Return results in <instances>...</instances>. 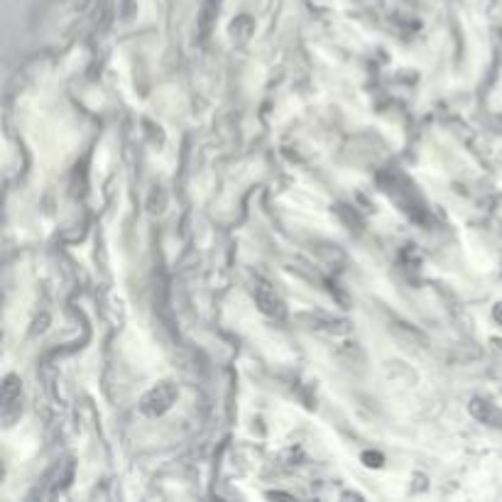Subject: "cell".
Wrapping results in <instances>:
<instances>
[{
  "mask_svg": "<svg viewBox=\"0 0 502 502\" xmlns=\"http://www.w3.org/2000/svg\"><path fill=\"white\" fill-rule=\"evenodd\" d=\"M174 399H177V390H174V385H169V382H160V385L152 387V390L142 397L140 409L145 414H150V417H157V414L167 412V409L172 407Z\"/></svg>",
  "mask_w": 502,
  "mask_h": 502,
  "instance_id": "obj_2",
  "label": "cell"
},
{
  "mask_svg": "<svg viewBox=\"0 0 502 502\" xmlns=\"http://www.w3.org/2000/svg\"><path fill=\"white\" fill-rule=\"evenodd\" d=\"M23 382L18 375H8L3 382V424L13 427L15 419L23 414Z\"/></svg>",
  "mask_w": 502,
  "mask_h": 502,
  "instance_id": "obj_1",
  "label": "cell"
},
{
  "mask_svg": "<svg viewBox=\"0 0 502 502\" xmlns=\"http://www.w3.org/2000/svg\"><path fill=\"white\" fill-rule=\"evenodd\" d=\"M255 299H258V304H260V309L265 311V314H270V316H284V304H282V299L277 294H275L272 289H270L268 284H260L258 287V291H255Z\"/></svg>",
  "mask_w": 502,
  "mask_h": 502,
  "instance_id": "obj_4",
  "label": "cell"
},
{
  "mask_svg": "<svg viewBox=\"0 0 502 502\" xmlns=\"http://www.w3.org/2000/svg\"><path fill=\"white\" fill-rule=\"evenodd\" d=\"M468 409L478 422L488 424V427H495V429H502V409L498 404L488 402V399H473Z\"/></svg>",
  "mask_w": 502,
  "mask_h": 502,
  "instance_id": "obj_3",
  "label": "cell"
},
{
  "mask_svg": "<svg viewBox=\"0 0 502 502\" xmlns=\"http://www.w3.org/2000/svg\"><path fill=\"white\" fill-rule=\"evenodd\" d=\"M495 319H498V321H500V324H502V304H498V306H495Z\"/></svg>",
  "mask_w": 502,
  "mask_h": 502,
  "instance_id": "obj_5",
  "label": "cell"
}]
</instances>
